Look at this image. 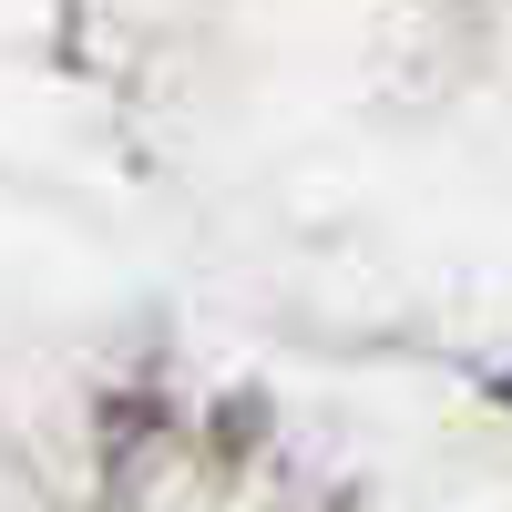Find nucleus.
Listing matches in <instances>:
<instances>
[]
</instances>
